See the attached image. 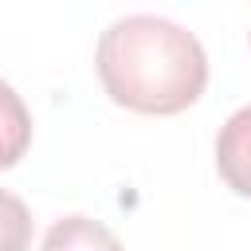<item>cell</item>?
I'll list each match as a JSON object with an SVG mask.
<instances>
[{"mask_svg":"<svg viewBox=\"0 0 251 251\" xmlns=\"http://www.w3.org/2000/svg\"><path fill=\"white\" fill-rule=\"evenodd\" d=\"M31 243V212L20 196L0 188V251H27Z\"/></svg>","mask_w":251,"mask_h":251,"instance_id":"cell-5","label":"cell"},{"mask_svg":"<svg viewBox=\"0 0 251 251\" xmlns=\"http://www.w3.org/2000/svg\"><path fill=\"white\" fill-rule=\"evenodd\" d=\"M31 145V114L24 98L0 78V169H12Z\"/></svg>","mask_w":251,"mask_h":251,"instance_id":"cell-4","label":"cell"},{"mask_svg":"<svg viewBox=\"0 0 251 251\" xmlns=\"http://www.w3.org/2000/svg\"><path fill=\"white\" fill-rule=\"evenodd\" d=\"M43 251H122V243L106 224L90 216H63L59 224H51Z\"/></svg>","mask_w":251,"mask_h":251,"instance_id":"cell-3","label":"cell"},{"mask_svg":"<svg viewBox=\"0 0 251 251\" xmlns=\"http://www.w3.org/2000/svg\"><path fill=\"white\" fill-rule=\"evenodd\" d=\"M94 63L106 94L137 114H180L208 82L200 39L161 16L114 20L98 39Z\"/></svg>","mask_w":251,"mask_h":251,"instance_id":"cell-1","label":"cell"},{"mask_svg":"<svg viewBox=\"0 0 251 251\" xmlns=\"http://www.w3.org/2000/svg\"><path fill=\"white\" fill-rule=\"evenodd\" d=\"M216 165L227 188L251 196V106L235 110L216 137Z\"/></svg>","mask_w":251,"mask_h":251,"instance_id":"cell-2","label":"cell"}]
</instances>
